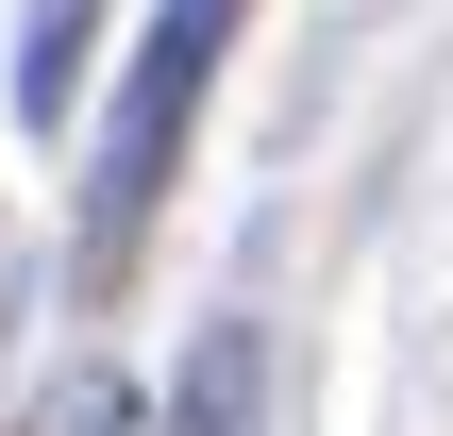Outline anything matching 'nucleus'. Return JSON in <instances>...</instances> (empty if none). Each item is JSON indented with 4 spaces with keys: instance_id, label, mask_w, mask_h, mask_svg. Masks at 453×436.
Returning a JSON list of instances; mask_svg holds the SVG:
<instances>
[{
    "instance_id": "nucleus-1",
    "label": "nucleus",
    "mask_w": 453,
    "mask_h": 436,
    "mask_svg": "<svg viewBox=\"0 0 453 436\" xmlns=\"http://www.w3.org/2000/svg\"><path fill=\"white\" fill-rule=\"evenodd\" d=\"M219 50H235V0H151V34H134V84H118V118H101V168H84V286H118V269H134V235H151L168 168H185V134H202V84H219Z\"/></svg>"
},
{
    "instance_id": "nucleus-2",
    "label": "nucleus",
    "mask_w": 453,
    "mask_h": 436,
    "mask_svg": "<svg viewBox=\"0 0 453 436\" xmlns=\"http://www.w3.org/2000/svg\"><path fill=\"white\" fill-rule=\"evenodd\" d=\"M151 436H269V319H202L168 403H151Z\"/></svg>"
},
{
    "instance_id": "nucleus-3",
    "label": "nucleus",
    "mask_w": 453,
    "mask_h": 436,
    "mask_svg": "<svg viewBox=\"0 0 453 436\" xmlns=\"http://www.w3.org/2000/svg\"><path fill=\"white\" fill-rule=\"evenodd\" d=\"M84 34H101V0H34V17H17V67H0L17 134H67V118H84Z\"/></svg>"
},
{
    "instance_id": "nucleus-4",
    "label": "nucleus",
    "mask_w": 453,
    "mask_h": 436,
    "mask_svg": "<svg viewBox=\"0 0 453 436\" xmlns=\"http://www.w3.org/2000/svg\"><path fill=\"white\" fill-rule=\"evenodd\" d=\"M34 436H134V403H118L101 370H67V386H50V420H34Z\"/></svg>"
}]
</instances>
